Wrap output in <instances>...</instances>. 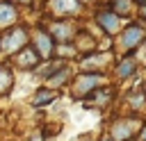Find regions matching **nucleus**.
Here are the masks:
<instances>
[{
  "label": "nucleus",
  "mask_w": 146,
  "mask_h": 141,
  "mask_svg": "<svg viewBox=\"0 0 146 141\" xmlns=\"http://www.w3.org/2000/svg\"><path fill=\"white\" fill-rule=\"evenodd\" d=\"M25 41H27V32H25L23 27H14L11 32H7V34L2 36L0 50H2V52H16V50H21V48L25 45Z\"/></svg>",
  "instance_id": "obj_1"
},
{
  "label": "nucleus",
  "mask_w": 146,
  "mask_h": 141,
  "mask_svg": "<svg viewBox=\"0 0 146 141\" xmlns=\"http://www.w3.org/2000/svg\"><path fill=\"white\" fill-rule=\"evenodd\" d=\"M98 23H100L103 30L110 32V34H114V32L121 27V20H119V16H116L114 11H103V14H98Z\"/></svg>",
  "instance_id": "obj_2"
},
{
  "label": "nucleus",
  "mask_w": 146,
  "mask_h": 141,
  "mask_svg": "<svg viewBox=\"0 0 146 141\" xmlns=\"http://www.w3.org/2000/svg\"><path fill=\"white\" fill-rule=\"evenodd\" d=\"M16 61H18V66H23V68H34V66L39 64V52H36L34 48H23L21 55L16 57Z\"/></svg>",
  "instance_id": "obj_3"
},
{
  "label": "nucleus",
  "mask_w": 146,
  "mask_h": 141,
  "mask_svg": "<svg viewBox=\"0 0 146 141\" xmlns=\"http://www.w3.org/2000/svg\"><path fill=\"white\" fill-rule=\"evenodd\" d=\"M135 125H137L135 121H121V123H116V125L112 127V136L119 139V141H121V139H128V136L132 134Z\"/></svg>",
  "instance_id": "obj_4"
},
{
  "label": "nucleus",
  "mask_w": 146,
  "mask_h": 141,
  "mask_svg": "<svg viewBox=\"0 0 146 141\" xmlns=\"http://www.w3.org/2000/svg\"><path fill=\"white\" fill-rule=\"evenodd\" d=\"M141 36H144V30H141V27H128V30L123 32V45H125V48H135V45L141 41Z\"/></svg>",
  "instance_id": "obj_5"
},
{
  "label": "nucleus",
  "mask_w": 146,
  "mask_h": 141,
  "mask_svg": "<svg viewBox=\"0 0 146 141\" xmlns=\"http://www.w3.org/2000/svg\"><path fill=\"white\" fill-rule=\"evenodd\" d=\"M16 20V7L9 2H0V27L11 25Z\"/></svg>",
  "instance_id": "obj_6"
},
{
  "label": "nucleus",
  "mask_w": 146,
  "mask_h": 141,
  "mask_svg": "<svg viewBox=\"0 0 146 141\" xmlns=\"http://www.w3.org/2000/svg\"><path fill=\"white\" fill-rule=\"evenodd\" d=\"M36 48H39L41 57H50V52H52V39H50V34L36 32Z\"/></svg>",
  "instance_id": "obj_7"
},
{
  "label": "nucleus",
  "mask_w": 146,
  "mask_h": 141,
  "mask_svg": "<svg viewBox=\"0 0 146 141\" xmlns=\"http://www.w3.org/2000/svg\"><path fill=\"white\" fill-rule=\"evenodd\" d=\"M98 84V75H82L80 80H78V84H75V93H87V91H91L94 86Z\"/></svg>",
  "instance_id": "obj_8"
},
{
  "label": "nucleus",
  "mask_w": 146,
  "mask_h": 141,
  "mask_svg": "<svg viewBox=\"0 0 146 141\" xmlns=\"http://www.w3.org/2000/svg\"><path fill=\"white\" fill-rule=\"evenodd\" d=\"M52 9L57 14H71V11H78V0H52L50 2Z\"/></svg>",
  "instance_id": "obj_9"
},
{
  "label": "nucleus",
  "mask_w": 146,
  "mask_h": 141,
  "mask_svg": "<svg viewBox=\"0 0 146 141\" xmlns=\"http://www.w3.org/2000/svg\"><path fill=\"white\" fill-rule=\"evenodd\" d=\"M9 86H11V70L0 66V93H5Z\"/></svg>",
  "instance_id": "obj_10"
},
{
  "label": "nucleus",
  "mask_w": 146,
  "mask_h": 141,
  "mask_svg": "<svg viewBox=\"0 0 146 141\" xmlns=\"http://www.w3.org/2000/svg\"><path fill=\"white\" fill-rule=\"evenodd\" d=\"M52 32L57 34V39H59V41H66V39L73 34V27H71L68 23H64V25L59 23V25H55V30H52Z\"/></svg>",
  "instance_id": "obj_11"
},
{
  "label": "nucleus",
  "mask_w": 146,
  "mask_h": 141,
  "mask_svg": "<svg viewBox=\"0 0 146 141\" xmlns=\"http://www.w3.org/2000/svg\"><path fill=\"white\" fill-rule=\"evenodd\" d=\"M52 100H55V93L48 91V89H41L34 98V105H43V102H52Z\"/></svg>",
  "instance_id": "obj_12"
},
{
  "label": "nucleus",
  "mask_w": 146,
  "mask_h": 141,
  "mask_svg": "<svg viewBox=\"0 0 146 141\" xmlns=\"http://www.w3.org/2000/svg\"><path fill=\"white\" fill-rule=\"evenodd\" d=\"M132 70H135V61H132V59H125V61H123V64L119 66V75H121V77L130 75Z\"/></svg>",
  "instance_id": "obj_13"
},
{
  "label": "nucleus",
  "mask_w": 146,
  "mask_h": 141,
  "mask_svg": "<svg viewBox=\"0 0 146 141\" xmlns=\"http://www.w3.org/2000/svg\"><path fill=\"white\" fill-rule=\"evenodd\" d=\"M114 9L121 11V14H125L130 9V0H114Z\"/></svg>",
  "instance_id": "obj_14"
},
{
  "label": "nucleus",
  "mask_w": 146,
  "mask_h": 141,
  "mask_svg": "<svg viewBox=\"0 0 146 141\" xmlns=\"http://www.w3.org/2000/svg\"><path fill=\"white\" fill-rule=\"evenodd\" d=\"M66 75H68V73H66V68H62L59 73H55V75L50 77V84H59V82H64V80H66Z\"/></svg>",
  "instance_id": "obj_15"
},
{
  "label": "nucleus",
  "mask_w": 146,
  "mask_h": 141,
  "mask_svg": "<svg viewBox=\"0 0 146 141\" xmlns=\"http://www.w3.org/2000/svg\"><path fill=\"white\" fill-rule=\"evenodd\" d=\"M105 59H107L105 55H100V57H89V59H84V68H89L91 64H103Z\"/></svg>",
  "instance_id": "obj_16"
},
{
  "label": "nucleus",
  "mask_w": 146,
  "mask_h": 141,
  "mask_svg": "<svg viewBox=\"0 0 146 141\" xmlns=\"http://www.w3.org/2000/svg\"><path fill=\"white\" fill-rule=\"evenodd\" d=\"M141 141H146V127H144V132H141Z\"/></svg>",
  "instance_id": "obj_17"
},
{
  "label": "nucleus",
  "mask_w": 146,
  "mask_h": 141,
  "mask_svg": "<svg viewBox=\"0 0 146 141\" xmlns=\"http://www.w3.org/2000/svg\"><path fill=\"white\" fill-rule=\"evenodd\" d=\"M141 16H146V5H144V7H141Z\"/></svg>",
  "instance_id": "obj_18"
},
{
  "label": "nucleus",
  "mask_w": 146,
  "mask_h": 141,
  "mask_svg": "<svg viewBox=\"0 0 146 141\" xmlns=\"http://www.w3.org/2000/svg\"><path fill=\"white\" fill-rule=\"evenodd\" d=\"M16 2H30V0H16Z\"/></svg>",
  "instance_id": "obj_19"
},
{
  "label": "nucleus",
  "mask_w": 146,
  "mask_h": 141,
  "mask_svg": "<svg viewBox=\"0 0 146 141\" xmlns=\"http://www.w3.org/2000/svg\"><path fill=\"white\" fill-rule=\"evenodd\" d=\"M103 141H110V139H103Z\"/></svg>",
  "instance_id": "obj_20"
},
{
  "label": "nucleus",
  "mask_w": 146,
  "mask_h": 141,
  "mask_svg": "<svg viewBox=\"0 0 146 141\" xmlns=\"http://www.w3.org/2000/svg\"><path fill=\"white\" fill-rule=\"evenodd\" d=\"M141 2H146V0H141Z\"/></svg>",
  "instance_id": "obj_21"
}]
</instances>
